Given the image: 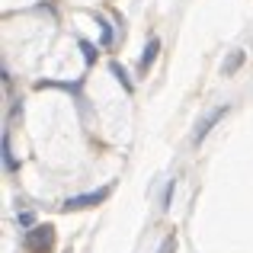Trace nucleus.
<instances>
[{
  "label": "nucleus",
  "mask_w": 253,
  "mask_h": 253,
  "mask_svg": "<svg viewBox=\"0 0 253 253\" xmlns=\"http://www.w3.org/2000/svg\"><path fill=\"white\" fill-rule=\"evenodd\" d=\"M55 247V228L42 224V228H32L26 234V253H48Z\"/></svg>",
  "instance_id": "obj_1"
},
{
  "label": "nucleus",
  "mask_w": 253,
  "mask_h": 253,
  "mask_svg": "<svg viewBox=\"0 0 253 253\" xmlns=\"http://www.w3.org/2000/svg\"><path fill=\"white\" fill-rule=\"evenodd\" d=\"M106 196H109V186H106V189H96V192H84V196L68 199L61 209H64V211H71V209H90V205H99Z\"/></svg>",
  "instance_id": "obj_2"
},
{
  "label": "nucleus",
  "mask_w": 253,
  "mask_h": 253,
  "mask_svg": "<svg viewBox=\"0 0 253 253\" xmlns=\"http://www.w3.org/2000/svg\"><path fill=\"white\" fill-rule=\"evenodd\" d=\"M224 112H228V106H218V109H211L209 116H205L202 122L196 125V135H192V141H202V138H205V135H209V131H211V125H215L218 119L224 116Z\"/></svg>",
  "instance_id": "obj_3"
},
{
  "label": "nucleus",
  "mask_w": 253,
  "mask_h": 253,
  "mask_svg": "<svg viewBox=\"0 0 253 253\" xmlns=\"http://www.w3.org/2000/svg\"><path fill=\"white\" fill-rule=\"evenodd\" d=\"M157 48H161V39H151V42H148V48H144V55H141V71H148L151 64H154Z\"/></svg>",
  "instance_id": "obj_4"
},
{
  "label": "nucleus",
  "mask_w": 253,
  "mask_h": 253,
  "mask_svg": "<svg viewBox=\"0 0 253 253\" xmlns=\"http://www.w3.org/2000/svg\"><path fill=\"white\" fill-rule=\"evenodd\" d=\"M3 167L16 170V161H13V154H10V138H6V135H3Z\"/></svg>",
  "instance_id": "obj_5"
},
{
  "label": "nucleus",
  "mask_w": 253,
  "mask_h": 253,
  "mask_svg": "<svg viewBox=\"0 0 253 253\" xmlns=\"http://www.w3.org/2000/svg\"><path fill=\"white\" fill-rule=\"evenodd\" d=\"M241 61H244V51H234V55L228 58V64H224V74H231V71H237V68H241Z\"/></svg>",
  "instance_id": "obj_6"
},
{
  "label": "nucleus",
  "mask_w": 253,
  "mask_h": 253,
  "mask_svg": "<svg viewBox=\"0 0 253 253\" xmlns=\"http://www.w3.org/2000/svg\"><path fill=\"white\" fill-rule=\"evenodd\" d=\"M173 247H176V241H173V237H167V241H164V247H161V250H157V253H170Z\"/></svg>",
  "instance_id": "obj_7"
}]
</instances>
